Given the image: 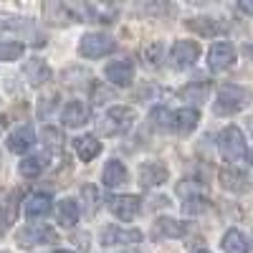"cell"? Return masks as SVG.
Listing matches in <instances>:
<instances>
[{
  "label": "cell",
  "instance_id": "obj_13",
  "mask_svg": "<svg viewBox=\"0 0 253 253\" xmlns=\"http://www.w3.org/2000/svg\"><path fill=\"white\" fill-rule=\"evenodd\" d=\"M33 142H36V132H33V126H18V129L8 137V150L10 152H26V150H31L33 147Z\"/></svg>",
  "mask_w": 253,
  "mask_h": 253
},
{
  "label": "cell",
  "instance_id": "obj_22",
  "mask_svg": "<svg viewBox=\"0 0 253 253\" xmlns=\"http://www.w3.org/2000/svg\"><path fill=\"white\" fill-rule=\"evenodd\" d=\"M101 180H104V185H107V187H119V185H124V182H126V167H124V162H119V160L107 162Z\"/></svg>",
  "mask_w": 253,
  "mask_h": 253
},
{
  "label": "cell",
  "instance_id": "obj_33",
  "mask_svg": "<svg viewBox=\"0 0 253 253\" xmlns=\"http://www.w3.org/2000/svg\"><path fill=\"white\" fill-rule=\"evenodd\" d=\"M193 253H210V251H205V248H198V251H193Z\"/></svg>",
  "mask_w": 253,
  "mask_h": 253
},
{
  "label": "cell",
  "instance_id": "obj_10",
  "mask_svg": "<svg viewBox=\"0 0 253 253\" xmlns=\"http://www.w3.org/2000/svg\"><path fill=\"white\" fill-rule=\"evenodd\" d=\"M139 241H142L139 230H124V228H117V225H109L101 233L104 246H132V243H139Z\"/></svg>",
  "mask_w": 253,
  "mask_h": 253
},
{
  "label": "cell",
  "instance_id": "obj_12",
  "mask_svg": "<svg viewBox=\"0 0 253 253\" xmlns=\"http://www.w3.org/2000/svg\"><path fill=\"white\" fill-rule=\"evenodd\" d=\"M167 180V167L160 165V162H144L139 167V182L144 187H155V185H162Z\"/></svg>",
  "mask_w": 253,
  "mask_h": 253
},
{
  "label": "cell",
  "instance_id": "obj_11",
  "mask_svg": "<svg viewBox=\"0 0 253 253\" xmlns=\"http://www.w3.org/2000/svg\"><path fill=\"white\" fill-rule=\"evenodd\" d=\"M200 122V114L195 109H177L172 112V122H170V132H177V134H187L193 132Z\"/></svg>",
  "mask_w": 253,
  "mask_h": 253
},
{
  "label": "cell",
  "instance_id": "obj_4",
  "mask_svg": "<svg viewBox=\"0 0 253 253\" xmlns=\"http://www.w3.org/2000/svg\"><path fill=\"white\" fill-rule=\"evenodd\" d=\"M114 48H117V41L104 33H86L79 43L81 56H86V58H101V56L112 53Z\"/></svg>",
  "mask_w": 253,
  "mask_h": 253
},
{
  "label": "cell",
  "instance_id": "obj_3",
  "mask_svg": "<svg viewBox=\"0 0 253 253\" xmlns=\"http://www.w3.org/2000/svg\"><path fill=\"white\" fill-rule=\"evenodd\" d=\"M134 119H137V112L132 107H112L101 122V132L104 134H122L129 129Z\"/></svg>",
  "mask_w": 253,
  "mask_h": 253
},
{
  "label": "cell",
  "instance_id": "obj_14",
  "mask_svg": "<svg viewBox=\"0 0 253 253\" xmlns=\"http://www.w3.org/2000/svg\"><path fill=\"white\" fill-rule=\"evenodd\" d=\"M220 182H223L225 190H230V193H246V190H251L248 175L236 170V167H225L220 172Z\"/></svg>",
  "mask_w": 253,
  "mask_h": 253
},
{
  "label": "cell",
  "instance_id": "obj_28",
  "mask_svg": "<svg viewBox=\"0 0 253 253\" xmlns=\"http://www.w3.org/2000/svg\"><path fill=\"white\" fill-rule=\"evenodd\" d=\"M81 198L86 200V210H89V213H94V210L99 208V190H96L94 185H84Z\"/></svg>",
  "mask_w": 253,
  "mask_h": 253
},
{
  "label": "cell",
  "instance_id": "obj_30",
  "mask_svg": "<svg viewBox=\"0 0 253 253\" xmlns=\"http://www.w3.org/2000/svg\"><path fill=\"white\" fill-rule=\"evenodd\" d=\"M182 208H185V213L195 215V213H203V210L208 208V200H205V198H190Z\"/></svg>",
  "mask_w": 253,
  "mask_h": 253
},
{
  "label": "cell",
  "instance_id": "obj_20",
  "mask_svg": "<svg viewBox=\"0 0 253 253\" xmlns=\"http://www.w3.org/2000/svg\"><path fill=\"white\" fill-rule=\"evenodd\" d=\"M56 220H58L63 228L76 225V220H79V203L71 200V198L61 200V203L56 205Z\"/></svg>",
  "mask_w": 253,
  "mask_h": 253
},
{
  "label": "cell",
  "instance_id": "obj_24",
  "mask_svg": "<svg viewBox=\"0 0 253 253\" xmlns=\"http://www.w3.org/2000/svg\"><path fill=\"white\" fill-rule=\"evenodd\" d=\"M187 28L195 31L198 36H205V38L218 36V33L223 31V28L218 26V20H213V18H190V20H187Z\"/></svg>",
  "mask_w": 253,
  "mask_h": 253
},
{
  "label": "cell",
  "instance_id": "obj_34",
  "mask_svg": "<svg viewBox=\"0 0 253 253\" xmlns=\"http://www.w3.org/2000/svg\"><path fill=\"white\" fill-rule=\"evenodd\" d=\"M56 253H74V251H56Z\"/></svg>",
  "mask_w": 253,
  "mask_h": 253
},
{
  "label": "cell",
  "instance_id": "obj_29",
  "mask_svg": "<svg viewBox=\"0 0 253 253\" xmlns=\"http://www.w3.org/2000/svg\"><path fill=\"white\" fill-rule=\"evenodd\" d=\"M160 58H162V43H160V41H157V43H150L144 48V61L150 63V66H157Z\"/></svg>",
  "mask_w": 253,
  "mask_h": 253
},
{
  "label": "cell",
  "instance_id": "obj_1",
  "mask_svg": "<svg viewBox=\"0 0 253 253\" xmlns=\"http://www.w3.org/2000/svg\"><path fill=\"white\" fill-rule=\"evenodd\" d=\"M251 104V91L238 84H223L215 99V114H236Z\"/></svg>",
  "mask_w": 253,
  "mask_h": 253
},
{
  "label": "cell",
  "instance_id": "obj_9",
  "mask_svg": "<svg viewBox=\"0 0 253 253\" xmlns=\"http://www.w3.org/2000/svg\"><path fill=\"white\" fill-rule=\"evenodd\" d=\"M107 79L114 84V86H129L132 76H134V63L129 58H122V61H112L107 66Z\"/></svg>",
  "mask_w": 253,
  "mask_h": 253
},
{
  "label": "cell",
  "instance_id": "obj_18",
  "mask_svg": "<svg viewBox=\"0 0 253 253\" xmlns=\"http://www.w3.org/2000/svg\"><path fill=\"white\" fill-rule=\"evenodd\" d=\"M46 165H48V152H38V155L26 157L23 162L18 165V170H20L23 177H38L41 172L46 170Z\"/></svg>",
  "mask_w": 253,
  "mask_h": 253
},
{
  "label": "cell",
  "instance_id": "obj_35",
  "mask_svg": "<svg viewBox=\"0 0 253 253\" xmlns=\"http://www.w3.org/2000/svg\"><path fill=\"white\" fill-rule=\"evenodd\" d=\"M251 162H253V155H251Z\"/></svg>",
  "mask_w": 253,
  "mask_h": 253
},
{
  "label": "cell",
  "instance_id": "obj_23",
  "mask_svg": "<svg viewBox=\"0 0 253 253\" xmlns=\"http://www.w3.org/2000/svg\"><path fill=\"white\" fill-rule=\"evenodd\" d=\"M223 251L225 253H248L251 251V243L248 238L241 233V230H228V233L223 236Z\"/></svg>",
  "mask_w": 253,
  "mask_h": 253
},
{
  "label": "cell",
  "instance_id": "obj_17",
  "mask_svg": "<svg viewBox=\"0 0 253 253\" xmlns=\"http://www.w3.org/2000/svg\"><path fill=\"white\" fill-rule=\"evenodd\" d=\"M182 233H185V225L177 223V220H172V218H160V220L155 223V228H152V236H155L157 241H165V238H180Z\"/></svg>",
  "mask_w": 253,
  "mask_h": 253
},
{
  "label": "cell",
  "instance_id": "obj_2",
  "mask_svg": "<svg viewBox=\"0 0 253 253\" xmlns=\"http://www.w3.org/2000/svg\"><path fill=\"white\" fill-rule=\"evenodd\" d=\"M220 152L228 162H241L246 157V137L238 126H225L220 132Z\"/></svg>",
  "mask_w": 253,
  "mask_h": 253
},
{
  "label": "cell",
  "instance_id": "obj_8",
  "mask_svg": "<svg viewBox=\"0 0 253 253\" xmlns=\"http://www.w3.org/2000/svg\"><path fill=\"white\" fill-rule=\"evenodd\" d=\"M109 210H112L119 220L129 223V220H134L137 213H139V198H134V195H114V198L109 200Z\"/></svg>",
  "mask_w": 253,
  "mask_h": 253
},
{
  "label": "cell",
  "instance_id": "obj_19",
  "mask_svg": "<svg viewBox=\"0 0 253 253\" xmlns=\"http://www.w3.org/2000/svg\"><path fill=\"white\" fill-rule=\"evenodd\" d=\"M74 150H76V155H79L84 162H89V160H94V157L101 152V142H99L96 137H91V134H84V137L74 139Z\"/></svg>",
  "mask_w": 253,
  "mask_h": 253
},
{
  "label": "cell",
  "instance_id": "obj_31",
  "mask_svg": "<svg viewBox=\"0 0 253 253\" xmlns=\"http://www.w3.org/2000/svg\"><path fill=\"white\" fill-rule=\"evenodd\" d=\"M238 10H241V13L253 15V0H241V3H238Z\"/></svg>",
  "mask_w": 253,
  "mask_h": 253
},
{
  "label": "cell",
  "instance_id": "obj_27",
  "mask_svg": "<svg viewBox=\"0 0 253 253\" xmlns=\"http://www.w3.org/2000/svg\"><path fill=\"white\" fill-rule=\"evenodd\" d=\"M20 56H23V43H15V41L0 43V61H15Z\"/></svg>",
  "mask_w": 253,
  "mask_h": 253
},
{
  "label": "cell",
  "instance_id": "obj_7",
  "mask_svg": "<svg viewBox=\"0 0 253 253\" xmlns=\"http://www.w3.org/2000/svg\"><path fill=\"white\" fill-rule=\"evenodd\" d=\"M233 61H236V48L228 43V41H218V43L210 46L208 51V66L213 69V71H225L233 66Z\"/></svg>",
  "mask_w": 253,
  "mask_h": 253
},
{
  "label": "cell",
  "instance_id": "obj_6",
  "mask_svg": "<svg viewBox=\"0 0 253 253\" xmlns=\"http://www.w3.org/2000/svg\"><path fill=\"white\" fill-rule=\"evenodd\" d=\"M198 56H200V43H195V41H177L170 51V66L177 71L190 69L198 61Z\"/></svg>",
  "mask_w": 253,
  "mask_h": 253
},
{
  "label": "cell",
  "instance_id": "obj_21",
  "mask_svg": "<svg viewBox=\"0 0 253 253\" xmlns=\"http://www.w3.org/2000/svg\"><path fill=\"white\" fill-rule=\"evenodd\" d=\"M23 71H26V76H28V81L33 84V86H41V84H46V81L51 79V69H48V63H46V61H41V58L28 61Z\"/></svg>",
  "mask_w": 253,
  "mask_h": 253
},
{
  "label": "cell",
  "instance_id": "obj_5",
  "mask_svg": "<svg viewBox=\"0 0 253 253\" xmlns=\"http://www.w3.org/2000/svg\"><path fill=\"white\" fill-rule=\"evenodd\" d=\"M18 246L31 248V246H43V243H58V233L48 225H28L18 230Z\"/></svg>",
  "mask_w": 253,
  "mask_h": 253
},
{
  "label": "cell",
  "instance_id": "obj_26",
  "mask_svg": "<svg viewBox=\"0 0 253 253\" xmlns=\"http://www.w3.org/2000/svg\"><path fill=\"white\" fill-rule=\"evenodd\" d=\"M170 122H172V112H167L165 107L152 109V114H150V124H152V129L170 132Z\"/></svg>",
  "mask_w": 253,
  "mask_h": 253
},
{
  "label": "cell",
  "instance_id": "obj_25",
  "mask_svg": "<svg viewBox=\"0 0 253 253\" xmlns=\"http://www.w3.org/2000/svg\"><path fill=\"white\" fill-rule=\"evenodd\" d=\"M208 81H193V84H187V86L182 89V99L185 101H193V104H200V101H205V96H208Z\"/></svg>",
  "mask_w": 253,
  "mask_h": 253
},
{
  "label": "cell",
  "instance_id": "obj_32",
  "mask_svg": "<svg viewBox=\"0 0 253 253\" xmlns=\"http://www.w3.org/2000/svg\"><path fill=\"white\" fill-rule=\"evenodd\" d=\"M10 220H8V215H3V208H0V233L5 230V225H8Z\"/></svg>",
  "mask_w": 253,
  "mask_h": 253
},
{
  "label": "cell",
  "instance_id": "obj_16",
  "mask_svg": "<svg viewBox=\"0 0 253 253\" xmlns=\"http://www.w3.org/2000/svg\"><path fill=\"white\" fill-rule=\"evenodd\" d=\"M48 210H51V195H48V193H33V195L26 200V215H28L31 220L43 218Z\"/></svg>",
  "mask_w": 253,
  "mask_h": 253
},
{
  "label": "cell",
  "instance_id": "obj_15",
  "mask_svg": "<svg viewBox=\"0 0 253 253\" xmlns=\"http://www.w3.org/2000/svg\"><path fill=\"white\" fill-rule=\"evenodd\" d=\"M61 119H63V124H66V126H84V124L89 122V107L84 101H69Z\"/></svg>",
  "mask_w": 253,
  "mask_h": 253
}]
</instances>
